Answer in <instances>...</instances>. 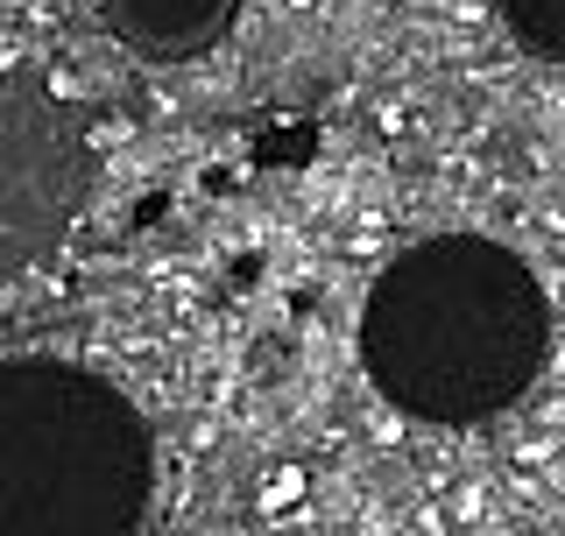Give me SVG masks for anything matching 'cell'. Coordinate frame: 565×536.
I'll list each match as a JSON object with an SVG mask.
<instances>
[{"mask_svg":"<svg viewBox=\"0 0 565 536\" xmlns=\"http://www.w3.org/2000/svg\"><path fill=\"white\" fill-rule=\"evenodd\" d=\"M494 8H502L509 35H516L530 57L565 64V0H494Z\"/></svg>","mask_w":565,"mask_h":536,"instance_id":"5b68a950","label":"cell"},{"mask_svg":"<svg viewBox=\"0 0 565 536\" xmlns=\"http://www.w3.org/2000/svg\"><path fill=\"white\" fill-rule=\"evenodd\" d=\"M156 502V431L106 374L0 361V536H135Z\"/></svg>","mask_w":565,"mask_h":536,"instance_id":"7a4b0ae2","label":"cell"},{"mask_svg":"<svg viewBox=\"0 0 565 536\" xmlns=\"http://www.w3.org/2000/svg\"><path fill=\"white\" fill-rule=\"evenodd\" d=\"M552 297L516 247L431 234L403 247L361 303V367L417 424H488L544 374Z\"/></svg>","mask_w":565,"mask_h":536,"instance_id":"6da1fadb","label":"cell"},{"mask_svg":"<svg viewBox=\"0 0 565 536\" xmlns=\"http://www.w3.org/2000/svg\"><path fill=\"white\" fill-rule=\"evenodd\" d=\"M99 22L141 64H191L234 35L241 0H99Z\"/></svg>","mask_w":565,"mask_h":536,"instance_id":"277c9868","label":"cell"},{"mask_svg":"<svg viewBox=\"0 0 565 536\" xmlns=\"http://www.w3.org/2000/svg\"><path fill=\"white\" fill-rule=\"evenodd\" d=\"M93 184V114L43 71L0 64V282H22L78 234Z\"/></svg>","mask_w":565,"mask_h":536,"instance_id":"3957f363","label":"cell"}]
</instances>
